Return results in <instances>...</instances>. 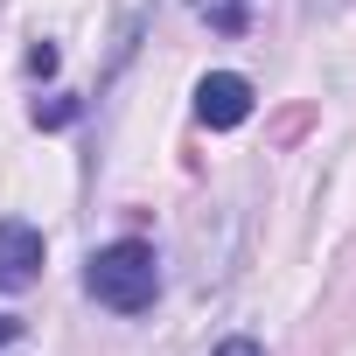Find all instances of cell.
Masks as SVG:
<instances>
[{
	"label": "cell",
	"mask_w": 356,
	"mask_h": 356,
	"mask_svg": "<svg viewBox=\"0 0 356 356\" xmlns=\"http://www.w3.org/2000/svg\"><path fill=\"white\" fill-rule=\"evenodd\" d=\"M349 0H300V15H342Z\"/></svg>",
	"instance_id": "cell-5"
},
{
	"label": "cell",
	"mask_w": 356,
	"mask_h": 356,
	"mask_svg": "<svg viewBox=\"0 0 356 356\" xmlns=\"http://www.w3.org/2000/svg\"><path fill=\"white\" fill-rule=\"evenodd\" d=\"M217 356H266V342H252V335H224Z\"/></svg>",
	"instance_id": "cell-4"
},
{
	"label": "cell",
	"mask_w": 356,
	"mask_h": 356,
	"mask_svg": "<svg viewBox=\"0 0 356 356\" xmlns=\"http://www.w3.org/2000/svg\"><path fill=\"white\" fill-rule=\"evenodd\" d=\"M84 293H91L98 307H112V314H147V307L161 300V259H154V245L119 238V245L91 252V266H84Z\"/></svg>",
	"instance_id": "cell-1"
},
{
	"label": "cell",
	"mask_w": 356,
	"mask_h": 356,
	"mask_svg": "<svg viewBox=\"0 0 356 356\" xmlns=\"http://www.w3.org/2000/svg\"><path fill=\"white\" fill-rule=\"evenodd\" d=\"M196 119L217 126V133L245 126V119H252V77H238V70H210V77L196 84Z\"/></svg>",
	"instance_id": "cell-2"
},
{
	"label": "cell",
	"mask_w": 356,
	"mask_h": 356,
	"mask_svg": "<svg viewBox=\"0 0 356 356\" xmlns=\"http://www.w3.org/2000/svg\"><path fill=\"white\" fill-rule=\"evenodd\" d=\"M15 335H22V321H15V314H0V342H15Z\"/></svg>",
	"instance_id": "cell-6"
},
{
	"label": "cell",
	"mask_w": 356,
	"mask_h": 356,
	"mask_svg": "<svg viewBox=\"0 0 356 356\" xmlns=\"http://www.w3.org/2000/svg\"><path fill=\"white\" fill-rule=\"evenodd\" d=\"M42 273V231L22 217H0V293H22Z\"/></svg>",
	"instance_id": "cell-3"
}]
</instances>
